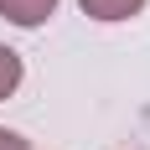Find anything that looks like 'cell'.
<instances>
[{
  "instance_id": "6da1fadb",
  "label": "cell",
  "mask_w": 150,
  "mask_h": 150,
  "mask_svg": "<svg viewBox=\"0 0 150 150\" xmlns=\"http://www.w3.org/2000/svg\"><path fill=\"white\" fill-rule=\"evenodd\" d=\"M57 11V0H0V16H5V21H11V26H42L47 16Z\"/></svg>"
},
{
  "instance_id": "7a4b0ae2",
  "label": "cell",
  "mask_w": 150,
  "mask_h": 150,
  "mask_svg": "<svg viewBox=\"0 0 150 150\" xmlns=\"http://www.w3.org/2000/svg\"><path fill=\"white\" fill-rule=\"evenodd\" d=\"M145 11V0H83V16L93 21H129Z\"/></svg>"
},
{
  "instance_id": "3957f363",
  "label": "cell",
  "mask_w": 150,
  "mask_h": 150,
  "mask_svg": "<svg viewBox=\"0 0 150 150\" xmlns=\"http://www.w3.org/2000/svg\"><path fill=\"white\" fill-rule=\"evenodd\" d=\"M16 88H21V57L11 47H0V98H11Z\"/></svg>"
},
{
  "instance_id": "277c9868",
  "label": "cell",
  "mask_w": 150,
  "mask_h": 150,
  "mask_svg": "<svg viewBox=\"0 0 150 150\" xmlns=\"http://www.w3.org/2000/svg\"><path fill=\"white\" fill-rule=\"evenodd\" d=\"M0 150H31V145L16 135V129H0Z\"/></svg>"
}]
</instances>
